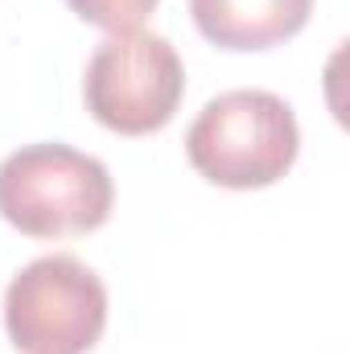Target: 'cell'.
Here are the masks:
<instances>
[{
  "label": "cell",
  "instance_id": "6da1fadb",
  "mask_svg": "<svg viewBox=\"0 0 350 354\" xmlns=\"http://www.w3.org/2000/svg\"><path fill=\"white\" fill-rule=\"evenodd\" d=\"M301 128L293 107L260 87L214 95L185 132V157L198 174L227 189H260L293 169Z\"/></svg>",
  "mask_w": 350,
  "mask_h": 354
},
{
  "label": "cell",
  "instance_id": "7a4b0ae2",
  "mask_svg": "<svg viewBox=\"0 0 350 354\" xmlns=\"http://www.w3.org/2000/svg\"><path fill=\"white\" fill-rule=\"evenodd\" d=\"M111 174L99 157L58 140L21 145L0 161V214L33 239L83 235L111 214Z\"/></svg>",
  "mask_w": 350,
  "mask_h": 354
},
{
  "label": "cell",
  "instance_id": "3957f363",
  "mask_svg": "<svg viewBox=\"0 0 350 354\" xmlns=\"http://www.w3.org/2000/svg\"><path fill=\"white\" fill-rule=\"evenodd\" d=\"M4 326L21 354H87L107 326V288L79 256H42L8 280Z\"/></svg>",
  "mask_w": 350,
  "mask_h": 354
},
{
  "label": "cell",
  "instance_id": "277c9868",
  "mask_svg": "<svg viewBox=\"0 0 350 354\" xmlns=\"http://www.w3.org/2000/svg\"><path fill=\"white\" fill-rule=\"evenodd\" d=\"M185 91L177 50L161 33H107L87 62V111L120 136H149L174 120Z\"/></svg>",
  "mask_w": 350,
  "mask_h": 354
},
{
  "label": "cell",
  "instance_id": "5b68a950",
  "mask_svg": "<svg viewBox=\"0 0 350 354\" xmlns=\"http://www.w3.org/2000/svg\"><path fill=\"white\" fill-rule=\"evenodd\" d=\"M190 12L219 50H272L305 29L313 0H190Z\"/></svg>",
  "mask_w": 350,
  "mask_h": 354
},
{
  "label": "cell",
  "instance_id": "8992f818",
  "mask_svg": "<svg viewBox=\"0 0 350 354\" xmlns=\"http://www.w3.org/2000/svg\"><path fill=\"white\" fill-rule=\"evenodd\" d=\"M87 25H99L107 33H124V29H140L145 17L157 8V0H66Z\"/></svg>",
  "mask_w": 350,
  "mask_h": 354
}]
</instances>
